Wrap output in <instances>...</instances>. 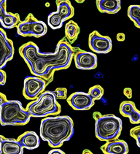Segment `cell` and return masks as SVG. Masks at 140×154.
Instances as JSON below:
<instances>
[{"label": "cell", "mask_w": 140, "mask_h": 154, "mask_svg": "<svg viewBox=\"0 0 140 154\" xmlns=\"http://www.w3.org/2000/svg\"><path fill=\"white\" fill-rule=\"evenodd\" d=\"M20 56L28 66L30 72L40 77L50 84L56 71L69 68L72 61L74 48L66 39H61L56 45L54 53L44 54L33 42H28L18 49Z\"/></svg>", "instance_id": "6da1fadb"}, {"label": "cell", "mask_w": 140, "mask_h": 154, "mask_svg": "<svg viewBox=\"0 0 140 154\" xmlns=\"http://www.w3.org/2000/svg\"><path fill=\"white\" fill-rule=\"evenodd\" d=\"M56 5L57 10L50 13L47 17V24L53 30L61 28L64 22L75 15V9L69 0H56Z\"/></svg>", "instance_id": "52a82bcc"}, {"label": "cell", "mask_w": 140, "mask_h": 154, "mask_svg": "<svg viewBox=\"0 0 140 154\" xmlns=\"http://www.w3.org/2000/svg\"><path fill=\"white\" fill-rule=\"evenodd\" d=\"M49 154H65V152L59 149V148H53V150L49 151Z\"/></svg>", "instance_id": "4316f807"}, {"label": "cell", "mask_w": 140, "mask_h": 154, "mask_svg": "<svg viewBox=\"0 0 140 154\" xmlns=\"http://www.w3.org/2000/svg\"><path fill=\"white\" fill-rule=\"evenodd\" d=\"M14 54L13 42L8 38L5 31L0 28V69L5 67L8 61L13 59Z\"/></svg>", "instance_id": "8fae6325"}, {"label": "cell", "mask_w": 140, "mask_h": 154, "mask_svg": "<svg viewBox=\"0 0 140 154\" xmlns=\"http://www.w3.org/2000/svg\"><path fill=\"white\" fill-rule=\"evenodd\" d=\"M65 38L69 44H73L78 40L80 35V29L76 22L74 20H70L65 25Z\"/></svg>", "instance_id": "ac0fdd59"}, {"label": "cell", "mask_w": 140, "mask_h": 154, "mask_svg": "<svg viewBox=\"0 0 140 154\" xmlns=\"http://www.w3.org/2000/svg\"><path fill=\"white\" fill-rule=\"evenodd\" d=\"M75 2H76L77 3H78V4H82V3H83L85 0H75Z\"/></svg>", "instance_id": "1f68e13d"}, {"label": "cell", "mask_w": 140, "mask_h": 154, "mask_svg": "<svg viewBox=\"0 0 140 154\" xmlns=\"http://www.w3.org/2000/svg\"><path fill=\"white\" fill-rule=\"evenodd\" d=\"M32 116L18 100H8L0 107V124L2 126H24Z\"/></svg>", "instance_id": "5b68a950"}, {"label": "cell", "mask_w": 140, "mask_h": 154, "mask_svg": "<svg viewBox=\"0 0 140 154\" xmlns=\"http://www.w3.org/2000/svg\"><path fill=\"white\" fill-rule=\"evenodd\" d=\"M0 154H2V152L1 151H0Z\"/></svg>", "instance_id": "d6a6232c"}, {"label": "cell", "mask_w": 140, "mask_h": 154, "mask_svg": "<svg viewBox=\"0 0 140 154\" xmlns=\"http://www.w3.org/2000/svg\"><path fill=\"white\" fill-rule=\"evenodd\" d=\"M116 38H117V40L118 41V42H123L126 39L125 34L123 33V32H120V33L117 34Z\"/></svg>", "instance_id": "83f0119b"}, {"label": "cell", "mask_w": 140, "mask_h": 154, "mask_svg": "<svg viewBox=\"0 0 140 154\" xmlns=\"http://www.w3.org/2000/svg\"><path fill=\"white\" fill-rule=\"evenodd\" d=\"M88 46L93 53L106 54L112 49V41L108 36H104L97 31H93L88 37Z\"/></svg>", "instance_id": "9c48e42d"}, {"label": "cell", "mask_w": 140, "mask_h": 154, "mask_svg": "<svg viewBox=\"0 0 140 154\" xmlns=\"http://www.w3.org/2000/svg\"><path fill=\"white\" fill-rule=\"evenodd\" d=\"M89 94L93 100H99L104 95V88L100 85H96L90 88L88 91Z\"/></svg>", "instance_id": "44dd1931"}, {"label": "cell", "mask_w": 140, "mask_h": 154, "mask_svg": "<svg viewBox=\"0 0 140 154\" xmlns=\"http://www.w3.org/2000/svg\"><path fill=\"white\" fill-rule=\"evenodd\" d=\"M83 154H86V153H89V154H93V153H92V152H91V151H90V150H88V149H85V150H83Z\"/></svg>", "instance_id": "f546056e"}, {"label": "cell", "mask_w": 140, "mask_h": 154, "mask_svg": "<svg viewBox=\"0 0 140 154\" xmlns=\"http://www.w3.org/2000/svg\"><path fill=\"white\" fill-rule=\"evenodd\" d=\"M66 101L72 108L78 111L88 110L95 104V101L88 93L83 91H77L72 94L66 99Z\"/></svg>", "instance_id": "7c38bea8"}, {"label": "cell", "mask_w": 140, "mask_h": 154, "mask_svg": "<svg viewBox=\"0 0 140 154\" xmlns=\"http://www.w3.org/2000/svg\"><path fill=\"white\" fill-rule=\"evenodd\" d=\"M0 151L2 154H23V148L18 140L0 135Z\"/></svg>", "instance_id": "5bb4252c"}, {"label": "cell", "mask_w": 140, "mask_h": 154, "mask_svg": "<svg viewBox=\"0 0 140 154\" xmlns=\"http://www.w3.org/2000/svg\"><path fill=\"white\" fill-rule=\"evenodd\" d=\"M7 5H0V23L7 29L16 27L20 21V15L18 13L7 12Z\"/></svg>", "instance_id": "9a60e30c"}, {"label": "cell", "mask_w": 140, "mask_h": 154, "mask_svg": "<svg viewBox=\"0 0 140 154\" xmlns=\"http://www.w3.org/2000/svg\"><path fill=\"white\" fill-rule=\"evenodd\" d=\"M53 92L57 100H66L67 97V89L65 88H57Z\"/></svg>", "instance_id": "603a6c76"}, {"label": "cell", "mask_w": 140, "mask_h": 154, "mask_svg": "<svg viewBox=\"0 0 140 154\" xmlns=\"http://www.w3.org/2000/svg\"><path fill=\"white\" fill-rule=\"evenodd\" d=\"M7 80V75L6 72L2 70V69H0V86L4 85L6 83Z\"/></svg>", "instance_id": "d4e9b609"}, {"label": "cell", "mask_w": 140, "mask_h": 154, "mask_svg": "<svg viewBox=\"0 0 140 154\" xmlns=\"http://www.w3.org/2000/svg\"><path fill=\"white\" fill-rule=\"evenodd\" d=\"M95 119L96 137L100 141L108 142L118 139L122 131L123 122L113 114L102 115L99 112L93 114Z\"/></svg>", "instance_id": "3957f363"}, {"label": "cell", "mask_w": 140, "mask_h": 154, "mask_svg": "<svg viewBox=\"0 0 140 154\" xmlns=\"http://www.w3.org/2000/svg\"><path fill=\"white\" fill-rule=\"evenodd\" d=\"M128 118L132 124H139L140 123V112L136 109L134 112H131Z\"/></svg>", "instance_id": "cb8c5ba5"}, {"label": "cell", "mask_w": 140, "mask_h": 154, "mask_svg": "<svg viewBox=\"0 0 140 154\" xmlns=\"http://www.w3.org/2000/svg\"><path fill=\"white\" fill-rule=\"evenodd\" d=\"M130 135H131V137H133L134 140H136V145H137V146L139 148L140 147V142H139L140 126H136V127L132 128V129L130 130Z\"/></svg>", "instance_id": "7402d4cb"}, {"label": "cell", "mask_w": 140, "mask_h": 154, "mask_svg": "<svg viewBox=\"0 0 140 154\" xmlns=\"http://www.w3.org/2000/svg\"><path fill=\"white\" fill-rule=\"evenodd\" d=\"M41 139L47 142L51 148H60L74 134V123L69 116H53L41 121Z\"/></svg>", "instance_id": "7a4b0ae2"}, {"label": "cell", "mask_w": 140, "mask_h": 154, "mask_svg": "<svg viewBox=\"0 0 140 154\" xmlns=\"http://www.w3.org/2000/svg\"><path fill=\"white\" fill-rule=\"evenodd\" d=\"M96 8L102 13L116 14L121 9L120 0H96Z\"/></svg>", "instance_id": "e0dca14e"}, {"label": "cell", "mask_w": 140, "mask_h": 154, "mask_svg": "<svg viewBox=\"0 0 140 154\" xmlns=\"http://www.w3.org/2000/svg\"><path fill=\"white\" fill-rule=\"evenodd\" d=\"M18 140L23 148L27 150H35L40 145V137L37 133L32 131H27L20 134Z\"/></svg>", "instance_id": "2e32d148"}, {"label": "cell", "mask_w": 140, "mask_h": 154, "mask_svg": "<svg viewBox=\"0 0 140 154\" xmlns=\"http://www.w3.org/2000/svg\"><path fill=\"white\" fill-rule=\"evenodd\" d=\"M128 16L134 23L136 28H140V6L138 5H131L128 8Z\"/></svg>", "instance_id": "d6986e66"}, {"label": "cell", "mask_w": 140, "mask_h": 154, "mask_svg": "<svg viewBox=\"0 0 140 154\" xmlns=\"http://www.w3.org/2000/svg\"><path fill=\"white\" fill-rule=\"evenodd\" d=\"M101 150L105 154H127L129 152V145L123 140H114L106 142L101 147Z\"/></svg>", "instance_id": "4fadbf2b"}, {"label": "cell", "mask_w": 140, "mask_h": 154, "mask_svg": "<svg viewBox=\"0 0 140 154\" xmlns=\"http://www.w3.org/2000/svg\"><path fill=\"white\" fill-rule=\"evenodd\" d=\"M123 94L129 100H131V99L132 98V89H131V88H124Z\"/></svg>", "instance_id": "484cf974"}, {"label": "cell", "mask_w": 140, "mask_h": 154, "mask_svg": "<svg viewBox=\"0 0 140 154\" xmlns=\"http://www.w3.org/2000/svg\"><path fill=\"white\" fill-rule=\"evenodd\" d=\"M48 85L47 82L37 76H28L23 82V95L28 100H34L45 91Z\"/></svg>", "instance_id": "ba28073f"}, {"label": "cell", "mask_w": 140, "mask_h": 154, "mask_svg": "<svg viewBox=\"0 0 140 154\" xmlns=\"http://www.w3.org/2000/svg\"><path fill=\"white\" fill-rule=\"evenodd\" d=\"M26 110L32 117L42 118L57 116L61 112V107L53 91H44L35 100L27 104Z\"/></svg>", "instance_id": "277c9868"}, {"label": "cell", "mask_w": 140, "mask_h": 154, "mask_svg": "<svg viewBox=\"0 0 140 154\" xmlns=\"http://www.w3.org/2000/svg\"><path fill=\"white\" fill-rule=\"evenodd\" d=\"M136 109L137 108L136 107L134 102H131V101H123L120 103L119 111H120L121 116L128 118L131 112H134Z\"/></svg>", "instance_id": "ffe728a7"}, {"label": "cell", "mask_w": 140, "mask_h": 154, "mask_svg": "<svg viewBox=\"0 0 140 154\" xmlns=\"http://www.w3.org/2000/svg\"><path fill=\"white\" fill-rule=\"evenodd\" d=\"M8 100L7 99L6 95L2 93H0V107H1V106L5 102H6Z\"/></svg>", "instance_id": "f1b7e54d"}, {"label": "cell", "mask_w": 140, "mask_h": 154, "mask_svg": "<svg viewBox=\"0 0 140 154\" xmlns=\"http://www.w3.org/2000/svg\"><path fill=\"white\" fill-rule=\"evenodd\" d=\"M76 68L82 70H91L96 68L98 59L94 53L80 48H74L73 58Z\"/></svg>", "instance_id": "30bf717a"}, {"label": "cell", "mask_w": 140, "mask_h": 154, "mask_svg": "<svg viewBox=\"0 0 140 154\" xmlns=\"http://www.w3.org/2000/svg\"><path fill=\"white\" fill-rule=\"evenodd\" d=\"M7 5V0H0V5Z\"/></svg>", "instance_id": "4dcf8cb0"}, {"label": "cell", "mask_w": 140, "mask_h": 154, "mask_svg": "<svg viewBox=\"0 0 140 154\" xmlns=\"http://www.w3.org/2000/svg\"><path fill=\"white\" fill-rule=\"evenodd\" d=\"M17 33L22 37H43L47 32V25L44 21L37 20L33 14L27 15L23 20H20L16 26Z\"/></svg>", "instance_id": "8992f818"}]
</instances>
